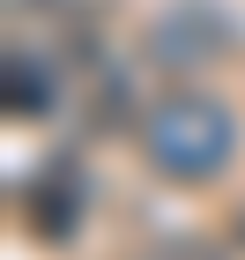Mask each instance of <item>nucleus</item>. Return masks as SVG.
Masks as SVG:
<instances>
[{
	"mask_svg": "<svg viewBox=\"0 0 245 260\" xmlns=\"http://www.w3.org/2000/svg\"><path fill=\"white\" fill-rule=\"evenodd\" d=\"M52 112V67L38 52H8V119H45Z\"/></svg>",
	"mask_w": 245,
	"mask_h": 260,
	"instance_id": "obj_3",
	"label": "nucleus"
},
{
	"mask_svg": "<svg viewBox=\"0 0 245 260\" xmlns=\"http://www.w3.org/2000/svg\"><path fill=\"white\" fill-rule=\"evenodd\" d=\"M230 231H238V245H245V208H238V223H230Z\"/></svg>",
	"mask_w": 245,
	"mask_h": 260,
	"instance_id": "obj_4",
	"label": "nucleus"
},
{
	"mask_svg": "<svg viewBox=\"0 0 245 260\" xmlns=\"http://www.w3.org/2000/svg\"><path fill=\"white\" fill-rule=\"evenodd\" d=\"M142 149H149V164L171 186H208V179H223L230 156H238V119L208 89H171V97L149 104Z\"/></svg>",
	"mask_w": 245,
	"mask_h": 260,
	"instance_id": "obj_1",
	"label": "nucleus"
},
{
	"mask_svg": "<svg viewBox=\"0 0 245 260\" xmlns=\"http://www.w3.org/2000/svg\"><path fill=\"white\" fill-rule=\"evenodd\" d=\"M82 208H89V179H82L67 156H52V164L30 171V186H22V223H30L45 245H67V238H75V231H82Z\"/></svg>",
	"mask_w": 245,
	"mask_h": 260,
	"instance_id": "obj_2",
	"label": "nucleus"
}]
</instances>
